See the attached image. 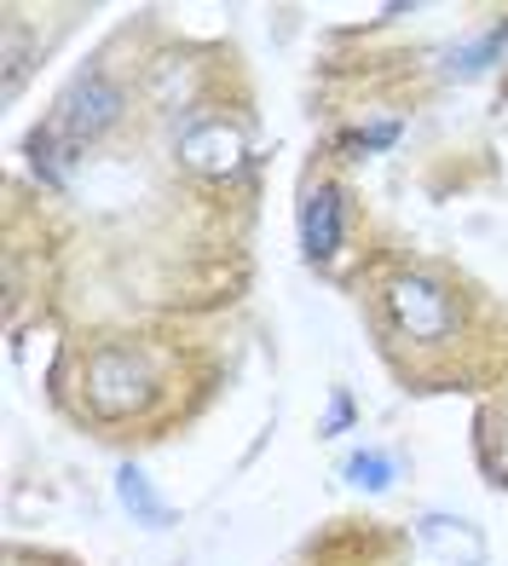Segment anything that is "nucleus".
<instances>
[{"label":"nucleus","instance_id":"nucleus-1","mask_svg":"<svg viewBox=\"0 0 508 566\" xmlns=\"http://www.w3.org/2000/svg\"><path fill=\"white\" fill-rule=\"evenodd\" d=\"M87 399L105 410V417H121V410H134L145 399V370H139V358L127 353V347H105L87 365Z\"/></svg>","mask_w":508,"mask_h":566},{"label":"nucleus","instance_id":"nucleus-2","mask_svg":"<svg viewBox=\"0 0 508 566\" xmlns=\"http://www.w3.org/2000/svg\"><path fill=\"white\" fill-rule=\"evenodd\" d=\"M393 318L411 329L416 342H434L445 336V324H451V301L440 295V283H427V277H399L393 283Z\"/></svg>","mask_w":508,"mask_h":566},{"label":"nucleus","instance_id":"nucleus-3","mask_svg":"<svg viewBox=\"0 0 508 566\" xmlns=\"http://www.w3.org/2000/svg\"><path fill=\"white\" fill-rule=\"evenodd\" d=\"M300 249H307V261H329L341 249V191L336 186H318L300 202Z\"/></svg>","mask_w":508,"mask_h":566},{"label":"nucleus","instance_id":"nucleus-4","mask_svg":"<svg viewBox=\"0 0 508 566\" xmlns=\"http://www.w3.org/2000/svg\"><path fill=\"white\" fill-rule=\"evenodd\" d=\"M180 157L191 168H202V174H225V168H237L243 139L225 122H197V127H186V134H180Z\"/></svg>","mask_w":508,"mask_h":566},{"label":"nucleus","instance_id":"nucleus-5","mask_svg":"<svg viewBox=\"0 0 508 566\" xmlns=\"http://www.w3.org/2000/svg\"><path fill=\"white\" fill-rule=\"evenodd\" d=\"M116 497H121V509L134 514L139 526H168L173 514H168V503L150 492V474L145 469H134V462H127V469L116 474Z\"/></svg>","mask_w":508,"mask_h":566},{"label":"nucleus","instance_id":"nucleus-6","mask_svg":"<svg viewBox=\"0 0 508 566\" xmlns=\"http://www.w3.org/2000/svg\"><path fill=\"white\" fill-rule=\"evenodd\" d=\"M502 46H508V23H491V30L479 35V41H468V46H456V53H445V70H451V75H479V70H486V64L502 53Z\"/></svg>","mask_w":508,"mask_h":566},{"label":"nucleus","instance_id":"nucleus-7","mask_svg":"<svg viewBox=\"0 0 508 566\" xmlns=\"http://www.w3.org/2000/svg\"><path fill=\"white\" fill-rule=\"evenodd\" d=\"M359 492H388L393 485V457L388 451H359V457H347V469H341Z\"/></svg>","mask_w":508,"mask_h":566}]
</instances>
